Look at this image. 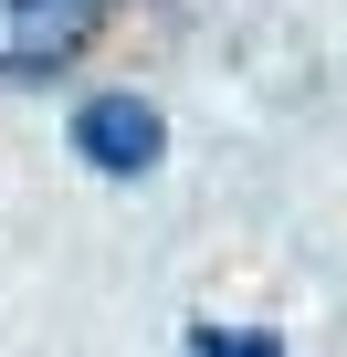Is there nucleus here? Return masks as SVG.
Returning <instances> with one entry per match:
<instances>
[{
  "instance_id": "7ed1b4c3",
  "label": "nucleus",
  "mask_w": 347,
  "mask_h": 357,
  "mask_svg": "<svg viewBox=\"0 0 347 357\" xmlns=\"http://www.w3.org/2000/svg\"><path fill=\"white\" fill-rule=\"evenodd\" d=\"M200 357H274L263 336H221V326H200Z\"/></svg>"
},
{
  "instance_id": "f03ea898",
  "label": "nucleus",
  "mask_w": 347,
  "mask_h": 357,
  "mask_svg": "<svg viewBox=\"0 0 347 357\" xmlns=\"http://www.w3.org/2000/svg\"><path fill=\"white\" fill-rule=\"evenodd\" d=\"M158 147H168V126H158V105H137V95H95V105L74 116V158L105 168V178H147Z\"/></svg>"
},
{
  "instance_id": "f257e3e1",
  "label": "nucleus",
  "mask_w": 347,
  "mask_h": 357,
  "mask_svg": "<svg viewBox=\"0 0 347 357\" xmlns=\"http://www.w3.org/2000/svg\"><path fill=\"white\" fill-rule=\"evenodd\" d=\"M105 0H0V74H53L95 43Z\"/></svg>"
}]
</instances>
